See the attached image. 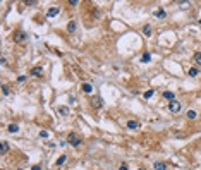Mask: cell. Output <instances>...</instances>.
Instances as JSON below:
<instances>
[{"label": "cell", "mask_w": 201, "mask_h": 170, "mask_svg": "<svg viewBox=\"0 0 201 170\" xmlns=\"http://www.w3.org/2000/svg\"><path fill=\"white\" fill-rule=\"evenodd\" d=\"M168 108H170V112H172V113H179L182 110V103H181V101H177V100H172V101L168 103Z\"/></svg>", "instance_id": "1"}, {"label": "cell", "mask_w": 201, "mask_h": 170, "mask_svg": "<svg viewBox=\"0 0 201 170\" xmlns=\"http://www.w3.org/2000/svg\"><path fill=\"white\" fill-rule=\"evenodd\" d=\"M67 141H69V144H72V146H79L81 144V137H79L76 132H70L69 136H67Z\"/></svg>", "instance_id": "2"}, {"label": "cell", "mask_w": 201, "mask_h": 170, "mask_svg": "<svg viewBox=\"0 0 201 170\" xmlns=\"http://www.w3.org/2000/svg\"><path fill=\"white\" fill-rule=\"evenodd\" d=\"M155 16L158 17V19H165V17H167V12H165L163 9H156V10H155Z\"/></svg>", "instance_id": "3"}, {"label": "cell", "mask_w": 201, "mask_h": 170, "mask_svg": "<svg viewBox=\"0 0 201 170\" xmlns=\"http://www.w3.org/2000/svg\"><path fill=\"white\" fill-rule=\"evenodd\" d=\"M46 14H48V17H55V16L58 14V7H52V9H48V12H46Z\"/></svg>", "instance_id": "4"}, {"label": "cell", "mask_w": 201, "mask_h": 170, "mask_svg": "<svg viewBox=\"0 0 201 170\" xmlns=\"http://www.w3.org/2000/svg\"><path fill=\"white\" fill-rule=\"evenodd\" d=\"M127 127L129 129H139V122H138V120H129L127 122Z\"/></svg>", "instance_id": "5"}, {"label": "cell", "mask_w": 201, "mask_h": 170, "mask_svg": "<svg viewBox=\"0 0 201 170\" xmlns=\"http://www.w3.org/2000/svg\"><path fill=\"white\" fill-rule=\"evenodd\" d=\"M31 74H33V76H36V77H40V76L43 74V69H41V67H34L33 71H31Z\"/></svg>", "instance_id": "6"}, {"label": "cell", "mask_w": 201, "mask_h": 170, "mask_svg": "<svg viewBox=\"0 0 201 170\" xmlns=\"http://www.w3.org/2000/svg\"><path fill=\"white\" fill-rule=\"evenodd\" d=\"M81 88H82V91H84V93H91V91H93V86H91V84H88V83H84Z\"/></svg>", "instance_id": "7"}, {"label": "cell", "mask_w": 201, "mask_h": 170, "mask_svg": "<svg viewBox=\"0 0 201 170\" xmlns=\"http://www.w3.org/2000/svg\"><path fill=\"white\" fill-rule=\"evenodd\" d=\"M24 38H26V34H24V33H21V31H17V33H16V36H14V40H16V41H22Z\"/></svg>", "instance_id": "8"}, {"label": "cell", "mask_w": 201, "mask_h": 170, "mask_svg": "<svg viewBox=\"0 0 201 170\" xmlns=\"http://www.w3.org/2000/svg\"><path fill=\"white\" fill-rule=\"evenodd\" d=\"M7 151H9V143H7V141H4V143H2V148H0V153L5 155Z\"/></svg>", "instance_id": "9"}, {"label": "cell", "mask_w": 201, "mask_h": 170, "mask_svg": "<svg viewBox=\"0 0 201 170\" xmlns=\"http://www.w3.org/2000/svg\"><path fill=\"white\" fill-rule=\"evenodd\" d=\"M67 31H69V33H74V31H76V21H70L69 24H67Z\"/></svg>", "instance_id": "10"}, {"label": "cell", "mask_w": 201, "mask_h": 170, "mask_svg": "<svg viewBox=\"0 0 201 170\" xmlns=\"http://www.w3.org/2000/svg\"><path fill=\"white\" fill-rule=\"evenodd\" d=\"M155 168L156 170H167V165H165L163 162H156L155 163Z\"/></svg>", "instance_id": "11"}, {"label": "cell", "mask_w": 201, "mask_h": 170, "mask_svg": "<svg viewBox=\"0 0 201 170\" xmlns=\"http://www.w3.org/2000/svg\"><path fill=\"white\" fill-rule=\"evenodd\" d=\"M17 131H19V125H17V124H10V125H9V132H17Z\"/></svg>", "instance_id": "12"}, {"label": "cell", "mask_w": 201, "mask_h": 170, "mask_svg": "<svg viewBox=\"0 0 201 170\" xmlns=\"http://www.w3.org/2000/svg\"><path fill=\"white\" fill-rule=\"evenodd\" d=\"M143 33H144V36H150V34H151V28H150V24H146L143 28Z\"/></svg>", "instance_id": "13"}, {"label": "cell", "mask_w": 201, "mask_h": 170, "mask_svg": "<svg viewBox=\"0 0 201 170\" xmlns=\"http://www.w3.org/2000/svg\"><path fill=\"white\" fill-rule=\"evenodd\" d=\"M150 60H151V55H150V53H143V57H141V62L146 64V62H150Z\"/></svg>", "instance_id": "14"}, {"label": "cell", "mask_w": 201, "mask_h": 170, "mask_svg": "<svg viewBox=\"0 0 201 170\" xmlns=\"http://www.w3.org/2000/svg\"><path fill=\"white\" fill-rule=\"evenodd\" d=\"M163 98H167V100H170V101H172V100H174V93H172V91H165V93H163Z\"/></svg>", "instance_id": "15"}, {"label": "cell", "mask_w": 201, "mask_h": 170, "mask_svg": "<svg viewBox=\"0 0 201 170\" xmlns=\"http://www.w3.org/2000/svg\"><path fill=\"white\" fill-rule=\"evenodd\" d=\"M186 115H187V119H191V120H193V119H196V115H198V113L194 112V110H189V112L186 113Z\"/></svg>", "instance_id": "16"}, {"label": "cell", "mask_w": 201, "mask_h": 170, "mask_svg": "<svg viewBox=\"0 0 201 170\" xmlns=\"http://www.w3.org/2000/svg\"><path fill=\"white\" fill-rule=\"evenodd\" d=\"M66 160H67V156H66V155L58 156V160H57V165H64V163H66Z\"/></svg>", "instance_id": "17"}, {"label": "cell", "mask_w": 201, "mask_h": 170, "mask_svg": "<svg viewBox=\"0 0 201 170\" xmlns=\"http://www.w3.org/2000/svg\"><path fill=\"white\" fill-rule=\"evenodd\" d=\"M187 74H189V76H193V77H194V76H198V69H196V67H191Z\"/></svg>", "instance_id": "18"}, {"label": "cell", "mask_w": 201, "mask_h": 170, "mask_svg": "<svg viewBox=\"0 0 201 170\" xmlns=\"http://www.w3.org/2000/svg\"><path fill=\"white\" fill-rule=\"evenodd\" d=\"M93 107H96V108H100V107H102V100H100V98H96V100H93Z\"/></svg>", "instance_id": "19"}, {"label": "cell", "mask_w": 201, "mask_h": 170, "mask_svg": "<svg viewBox=\"0 0 201 170\" xmlns=\"http://www.w3.org/2000/svg\"><path fill=\"white\" fill-rule=\"evenodd\" d=\"M153 95H155V91H153V89H150V91H146V93H144V98L148 100V98H151Z\"/></svg>", "instance_id": "20"}, {"label": "cell", "mask_w": 201, "mask_h": 170, "mask_svg": "<svg viewBox=\"0 0 201 170\" xmlns=\"http://www.w3.org/2000/svg\"><path fill=\"white\" fill-rule=\"evenodd\" d=\"M9 93H10V89H9V86H2V95H5V96H7Z\"/></svg>", "instance_id": "21"}, {"label": "cell", "mask_w": 201, "mask_h": 170, "mask_svg": "<svg viewBox=\"0 0 201 170\" xmlns=\"http://www.w3.org/2000/svg\"><path fill=\"white\" fill-rule=\"evenodd\" d=\"M194 60H196L198 65H201V53H196V55H194Z\"/></svg>", "instance_id": "22"}, {"label": "cell", "mask_w": 201, "mask_h": 170, "mask_svg": "<svg viewBox=\"0 0 201 170\" xmlns=\"http://www.w3.org/2000/svg\"><path fill=\"white\" fill-rule=\"evenodd\" d=\"M60 113H62V115H67V113H69V108H67V107H60Z\"/></svg>", "instance_id": "23"}, {"label": "cell", "mask_w": 201, "mask_h": 170, "mask_svg": "<svg viewBox=\"0 0 201 170\" xmlns=\"http://www.w3.org/2000/svg\"><path fill=\"white\" fill-rule=\"evenodd\" d=\"M40 136H41V137H45V139H46V137H48V132H46V131H41V132H40Z\"/></svg>", "instance_id": "24"}, {"label": "cell", "mask_w": 201, "mask_h": 170, "mask_svg": "<svg viewBox=\"0 0 201 170\" xmlns=\"http://www.w3.org/2000/svg\"><path fill=\"white\" fill-rule=\"evenodd\" d=\"M17 81H19V83H24V81H26V76H19V77H17Z\"/></svg>", "instance_id": "25"}, {"label": "cell", "mask_w": 201, "mask_h": 170, "mask_svg": "<svg viewBox=\"0 0 201 170\" xmlns=\"http://www.w3.org/2000/svg\"><path fill=\"white\" fill-rule=\"evenodd\" d=\"M119 170H127V165H126V163H122V165L119 167Z\"/></svg>", "instance_id": "26"}, {"label": "cell", "mask_w": 201, "mask_h": 170, "mask_svg": "<svg viewBox=\"0 0 201 170\" xmlns=\"http://www.w3.org/2000/svg\"><path fill=\"white\" fill-rule=\"evenodd\" d=\"M34 4H36L34 0H28V2H26V5H34Z\"/></svg>", "instance_id": "27"}, {"label": "cell", "mask_w": 201, "mask_h": 170, "mask_svg": "<svg viewBox=\"0 0 201 170\" xmlns=\"http://www.w3.org/2000/svg\"><path fill=\"white\" fill-rule=\"evenodd\" d=\"M31 170H41V168H40V165H33V168H31Z\"/></svg>", "instance_id": "28"}, {"label": "cell", "mask_w": 201, "mask_h": 170, "mask_svg": "<svg viewBox=\"0 0 201 170\" xmlns=\"http://www.w3.org/2000/svg\"><path fill=\"white\" fill-rule=\"evenodd\" d=\"M138 170H146V168H138Z\"/></svg>", "instance_id": "29"}, {"label": "cell", "mask_w": 201, "mask_h": 170, "mask_svg": "<svg viewBox=\"0 0 201 170\" xmlns=\"http://www.w3.org/2000/svg\"><path fill=\"white\" fill-rule=\"evenodd\" d=\"M199 24H201V19H199Z\"/></svg>", "instance_id": "30"}]
</instances>
